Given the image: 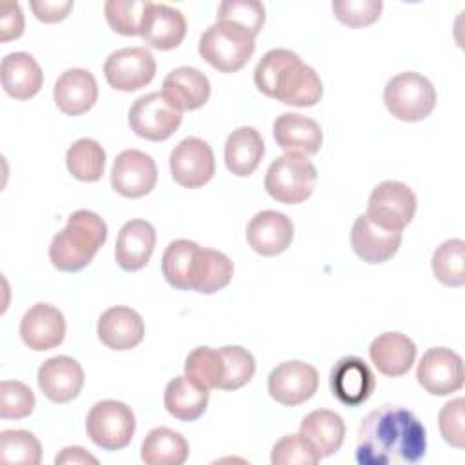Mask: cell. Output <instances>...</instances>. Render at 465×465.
<instances>
[{"mask_svg": "<svg viewBox=\"0 0 465 465\" xmlns=\"http://www.w3.org/2000/svg\"><path fill=\"white\" fill-rule=\"evenodd\" d=\"M427 452V430L416 414L385 403L371 411L358 427L354 458L360 465H409Z\"/></svg>", "mask_w": 465, "mask_h": 465, "instance_id": "cell-1", "label": "cell"}, {"mask_svg": "<svg viewBox=\"0 0 465 465\" xmlns=\"http://www.w3.org/2000/svg\"><path fill=\"white\" fill-rule=\"evenodd\" d=\"M260 93L292 107L316 105L323 94L318 73L294 51L276 47L267 51L254 67Z\"/></svg>", "mask_w": 465, "mask_h": 465, "instance_id": "cell-2", "label": "cell"}, {"mask_svg": "<svg viewBox=\"0 0 465 465\" xmlns=\"http://www.w3.org/2000/svg\"><path fill=\"white\" fill-rule=\"evenodd\" d=\"M105 240V222L89 209H78L67 218L65 227L53 236L49 245V260L58 271H80L93 262Z\"/></svg>", "mask_w": 465, "mask_h": 465, "instance_id": "cell-3", "label": "cell"}, {"mask_svg": "<svg viewBox=\"0 0 465 465\" xmlns=\"http://www.w3.org/2000/svg\"><path fill=\"white\" fill-rule=\"evenodd\" d=\"M254 38L245 27L234 22L216 20L202 33L198 53L216 71L236 73L252 56Z\"/></svg>", "mask_w": 465, "mask_h": 465, "instance_id": "cell-4", "label": "cell"}, {"mask_svg": "<svg viewBox=\"0 0 465 465\" xmlns=\"http://www.w3.org/2000/svg\"><path fill=\"white\" fill-rule=\"evenodd\" d=\"M316 180L318 171L307 156L285 153L271 162L263 185L267 194L276 202L296 205L314 193Z\"/></svg>", "mask_w": 465, "mask_h": 465, "instance_id": "cell-5", "label": "cell"}, {"mask_svg": "<svg viewBox=\"0 0 465 465\" xmlns=\"http://www.w3.org/2000/svg\"><path fill=\"white\" fill-rule=\"evenodd\" d=\"M438 102L434 85L427 76L416 71L394 74L383 89L387 111L401 122H420L427 118Z\"/></svg>", "mask_w": 465, "mask_h": 465, "instance_id": "cell-6", "label": "cell"}, {"mask_svg": "<svg viewBox=\"0 0 465 465\" xmlns=\"http://www.w3.org/2000/svg\"><path fill=\"white\" fill-rule=\"evenodd\" d=\"M136 420L133 409L118 400H102L94 403L85 418L89 440L104 450H120L134 436Z\"/></svg>", "mask_w": 465, "mask_h": 465, "instance_id": "cell-7", "label": "cell"}, {"mask_svg": "<svg viewBox=\"0 0 465 465\" xmlns=\"http://www.w3.org/2000/svg\"><path fill=\"white\" fill-rule=\"evenodd\" d=\"M416 207V194L407 183L385 180L371 191L365 214L378 227L401 232L412 222Z\"/></svg>", "mask_w": 465, "mask_h": 465, "instance_id": "cell-8", "label": "cell"}, {"mask_svg": "<svg viewBox=\"0 0 465 465\" xmlns=\"http://www.w3.org/2000/svg\"><path fill=\"white\" fill-rule=\"evenodd\" d=\"M156 73V60L145 47H122L113 51L105 64L104 74L107 84L124 93L145 87Z\"/></svg>", "mask_w": 465, "mask_h": 465, "instance_id": "cell-9", "label": "cell"}, {"mask_svg": "<svg viewBox=\"0 0 465 465\" xmlns=\"http://www.w3.org/2000/svg\"><path fill=\"white\" fill-rule=\"evenodd\" d=\"M182 124V113L176 111L162 93H149L136 98L129 109V125L134 134L151 140H167Z\"/></svg>", "mask_w": 465, "mask_h": 465, "instance_id": "cell-10", "label": "cell"}, {"mask_svg": "<svg viewBox=\"0 0 465 465\" xmlns=\"http://www.w3.org/2000/svg\"><path fill=\"white\" fill-rule=\"evenodd\" d=\"M416 380L429 394L434 396L458 392L465 381L463 360L452 349L432 347L421 356L416 367Z\"/></svg>", "mask_w": 465, "mask_h": 465, "instance_id": "cell-11", "label": "cell"}, {"mask_svg": "<svg viewBox=\"0 0 465 465\" xmlns=\"http://www.w3.org/2000/svg\"><path fill=\"white\" fill-rule=\"evenodd\" d=\"M169 169L173 180L185 189L205 185L214 176L216 169L211 145L196 136L183 138L171 151Z\"/></svg>", "mask_w": 465, "mask_h": 465, "instance_id": "cell-12", "label": "cell"}, {"mask_svg": "<svg viewBox=\"0 0 465 465\" xmlns=\"http://www.w3.org/2000/svg\"><path fill=\"white\" fill-rule=\"evenodd\" d=\"M318 371L305 361L291 360L278 363L267 378V391L282 405L296 407L305 403L318 391Z\"/></svg>", "mask_w": 465, "mask_h": 465, "instance_id": "cell-13", "label": "cell"}, {"mask_svg": "<svg viewBox=\"0 0 465 465\" xmlns=\"http://www.w3.org/2000/svg\"><path fill=\"white\" fill-rule=\"evenodd\" d=\"M158 180L154 160L138 149H125L116 154L111 167V185L125 198L149 194Z\"/></svg>", "mask_w": 465, "mask_h": 465, "instance_id": "cell-14", "label": "cell"}, {"mask_svg": "<svg viewBox=\"0 0 465 465\" xmlns=\"http://www.w3.org/2000/svg\"><path fill=\"white\" fill-rule=\"evenodd\" d=\"M376 387V378L371 367L358 356L340 358L331 371L332 396L347 405L358 407L365 403Z\"/></svg>", "mask_w": 465, "mask_h": 465, "instance_id": "cell-15", "label": "cell"}, {"mask_svg": "<svg viewBox=\"0 0 465 465\" xmlns=\"http://www.w3.org/2000/svg\"><path fill=\"white\" fill-rule=\"evenodd\" d=\"M185 33L187 22L180 9L149 0L140 29V36L147 45L160 51H169L182 44Z\"/></svg>", "mask_w": 465, "mask_h": 465, "instance_id": "cell-16", "label": "cell"}, {"mask_svg": "<svg viewBox=\"0 0 465 465\" xmlns=\"http://www.w3.org/2000/svg\"><path fill=\"white\" fill-rule=\"evenodd\" d=\"M20 336L33 351L54 349L65 338V318L51 303H35L20 320Z\"/></svg>", "mask_w": 465, "mask_h": 465, "instance_id": "cell-17", "label": "cell"}, {"mask_svg": "<svg viewBox=\"0 0 465 465\" xmlns=\"http://www.w3.org/2000/svg\"><path fill=\"white\" fill-rule=\"evenodd\" d=\"M36 380L45 398L54 403H67L80 394L85 374L74 358L54 356L40 365Z\"/></svg>", "mask_w": 465, "mask_h": 465, "instance_id": "cell-18", "label": "cell"}, {"mask_svg": "<svg viewBox=\"0 0 465 465\" xmlns=\"http://www.w3.org/2000/svg\"><path fill=\"white\" fill-rule=\"evenodd\" d=\"M245 236L251 249L258 254L276 256L291 245L294 238V225L283 213L265 209L251 218Z\"/></svg>", "mask_w": 465, "mask_h": 465, "instance_id": "cell-19", "label": "cell"}, {"mask_svg": "<svg viewBox=\"0 0 465 465\" xmlns=\"http://www.w3.org/2000/svg\"><path fill=\"white\" fill-rule=\"evenodd\" d=\"M162 96L180 113L194 111L207 104L211 96V84L200 69L182 65L163 78Z\"/></svg>", "mask_w": 465, "mask_h": 465, "instance_id": "cell-20", "label": "cell"}, {"mask_svg": "<svg viewBox=\"0 0 465 465\" xmlns=\"http://www.w3.org/2000/svg\"><path fill=\"white\" fill-rule=\"evenodd\" d=\"M100 341L113 351H129L142 343L145 325L142 316L125 305H114L105 309L96 325Z\"/></svg>", "mask_w": 465, "mask_h": 465, "instance_id": "cell-21", "label": "cell"}, {"mask_svg": "<svg viewBox=\"0 0 465 465\" xmlns=\"http://www.w3.org/2000/svg\"><path fill=\"white\" fill-rule=\"evenodd\" d=\"M272 136L285 153L316 154L323 142L322 127L316 120L300 113H282L272 124Z\"/></svg>", "mask_w": 465, "mask_h": 465, "instance_id": "cell-22", "label": "cell"}, {"mask_svg": "<svg viewBox=\"0 0 465 465\" xmlns=\"http://www.w3.org/2000/svg\"><path fill=\"white\" fill-rule=\"evenodd\" d=\"M53 98L56 107L69 116L87 113L98 100V85L94 76L82 67L64 71L54 82Z\"/></svg>", "mask_w": 465, "mask_h": 465, "instance_id": "cell-23", "label": "cell"}, {"mask_svg": "<svg viewBox=\"0 0 465 465\" xmlns=\"http://www.w3.org/2000/svg\"><path fill=\"white\" fill-rule=\"evenodd\" d=\"M156 245L154 227L142 218L129 220L122 225L116 245L114 260L124 271H140L147 265Z\"/></svg>", "mask_w": 465, "mask_h": 465, "instance_id": "cell-24", "label": "cell"}, {"mask_svg": "<svg viewBox=\"0 0 465 465\" xmlns=\"http://www.w3.org/2000/svg\"><path fill=\"white\" fill-rule=\"evenodd\" d=\"M369 358L380 374L400 378L414 365L416 345L407 334L383 332L371 341Z\"/></svg>", "mask_w": 465, "mask_h": 465, "instance_id": "cell-25", "label": "cell"}, {"mask_svg": "<svg viewBox=\"0 0 465 465\" xmlns=\"http://www.w3.org/2000/svg\"><path fill=\"white\" fill-rule=\"evenodd\" d=\"M351 245L363 262L383 263L398 252L401 232L381 229L367 214H360L351 229Z\"/></svg>", "mask_w": 465, "mask_h": 465, "instance_id": "cell-26", "label": "cell"}, {"mask_svg": "<svg viewBox=\"0 0 465 465\" xmlns=\"http://www.w3.org/2000/svg\"><path fill=\"white\" fill-rule=\"evenodd\" d=\"M0 78L4 91L16 100L33 98L44 84V73L33 54L15 51L2 58Z\"/></svg>", "mask_w": 465, "mask_h": 465, "instance_id": "cell-27", "label": "cell"}, {"mask_svg": "<svg viewBox=\"0 0 465 465\" xmlns=\"http://www.w3.org/2000/svg\"><path fill=\"white\" fill-rule=\"evenodd\" d=\"M265 153L262 134L249 125L234 129L225 140V165L240 178H245L256 171Z\"/></svg>", "mask_w": 465, "mask_h": 465, "instance_id": "cell-28", "label": "cell"}, {"mask_svg": "<svg viewBox=\"0 0 465 465\" xmlns=\"http://www.w3.org/2000/svg\"><path fill=\"white\" fill-rule=\"evenodd\" d=\"M209 403V389L187 374L173 378L163 391V405L171 416L182 421L198 420Z\"/></svg>", "mask_w": 465, "mask_h": 465, "instance_id": "cell-29", "label": "cell"}, {"mask_svg": "<svg viewBox=\"0 0 465 465\" xmlns=\"http://www.w3.org/2000/svg\"><path fill=\"white\" fill-rule=\"evenodd\" d=\"M300 434L318 450L322 458H327L340 450L345 438V423L334 411L316 409L303 416Z\"/></svg>", "mask_w": 465, "mask_h": 465, "instance_id": "cell-30", "label": "cell"}, {"mask_svg": "<svg viewBox=\"0 0 465 465\" xmlns=\"http://www.w3.org/2000/svg\"><path fill=\"white\" fill-rule=\"evenodd\" d=\"M140 450L147 465H182L189 456V443L169 427H154L143 438Z\"/></svg>", "mask_w": 465, "mask_h": 465, "instance_id": "cell-31", "label": "cell"}, {"mask_svg": "<svg viewBox=\"0 0 465 465\" xmlns=\"http://www.w3.org/2000/svg\"><path fill=\"white\" fill-rule=\"evenodd\" d=\"M65 165L73 178L80 182H96L105 169V151L96 140L80 138L69 145Z\"/></svg>", "mask_w": 465, "mask_h": 465, "instance_id": "cell-32", "label": "cell"}, {"mask_svg": "<svg viewBox=\"0 0 465 465\" xmlns=\"http://www.w3.org/2000/svg\"><path fill=\"white\" fill-rule=\"evenodd\" d=\"M432 272L447 287H461L465 283V242L461 238L445 240L432 252Z\"/></svg>", "mask_w": 465, "mask_h": 465, "instance_id": "cell-33", "label": "cell"}, {"mask_svg": "<svg viewBox=\"0 0 465 465\" xmlns=\"http://www.w3.org/2000/svg\"><path fill=\"white\" fill-rule=\"evenodd\" d=\"M198 243L191 240H173L162 254V274L169 285L180 291H189V274Z\"/></svg>", "mask_w": 465, "mask_h": 465, "instance_id": "cell-34", "label": "cell"}, {"mask_svg": "<svg viewBox=\"0 0 465 465\" xmlns=\"http://www.w3.org/2000/svg\"><path fill=\"white\" fill-rule=\"evenodd\" d=\"M183 371L189 378H193L205 389H220L225 374V361L222 351L213 347L193 349L185 358Z\"/></svg>", "mask_w": 465, "mask_h": 465, "instance_id": "cell-35", "label": "cell"}, {"mask_svg": "<svg viewBox=\"0 0 465 465\" xmlns=\"http://www.w3.org/2000/svg\"><path fill=\"white\" fill-rule=\"evenodd\" d=\"M42 445L38 438L24 429H7L0 432V461L18 465H38Z\"/></svg>", "mask_w": 465, "mask_h": 465, "instance_id": "cell-36", "label": "cell"}, {"mask_svg": "<svg viewBox=\"0 0 465 465\" xmlns=\"http://www.w3.org/2000/svg\"><path fill=\"white\" fill-rule=\"evenodd\" d=\"M149 0H107L104 5L109 27L124 36L140 35Z\"/></svg>", "mask_w": 465, "mask_h": 465, "instance_id": "cell-37", "label": "cell"}, {"mask_svg": "<svg viewBox=\"0 0 465 465\" xmlns=\"http://www.w3.org/2000/svg\"><path fill=\"white\" fill-rule=\"evenodd\" d=\"M223 361H225V374L222 381V391H236L247 385L256 371L254 356L240 347V345H225L220 347Z\"/></svg>", "mask_w": 465, "mask_h": 465, "instance_id": "cell-38", "label": "cell"}, {"mask_svg": "<svg viewBox=\"0 0 465 465\" xmlns=\"http://www.w3.org/2000/svg\"><path fill=\"white\" fill-rule=\"evenodd\" d=\"M216 20L234 22L256 36L265 22V7L258 0H223L218 5Z\"/></svg>", "mask_w": 465, "mask_h": 465, "instance_id": "cell-39", "label": "cell"}, {"mask_svg": "<svg viewBox=\"0 0 465 465\" xmlns=\"http://www.w3.org/2000/svg\"><path fill=\"white\" fill-rule=\"evenodd\" d=\"M320 460L318 450L300 432L280 438L271 452L272 465H314Z\"/></svg>", "mask_w": 465, "mask_h": 465, "instance_id": "cell-40", "label": "cell"}, {"mask_svg": "<svg viewBox=\"0 0 465 465\" xmlns=\"http://www.w3.org/2000/svg\"><path fill=\"white\" fill-rule=\"evenodd\" d=\"M35 394L33 391L16 380H4L0 383V418L20 420L33 412Z\"/></svg>", "mask_w": 465, "mask_h": 465, "instance_id": "cell-41", "label": "cell"}, {"mask_svg": "<svg viewBox=\"0 0 465 465\" xmlns=\"http://www.w3.org/2000/svg\"><path fill=\"white\" fill-rule=\"evenodd\" d=\"M334 16L349 27H365L374 24L383 9L381 0H334L331 4Z\"/></svg>", "mask_w": 465, "mask_h": 465, "instance_id": "cell-42", "label": "cell"}, {"mask_svg": "<svg viewBox=\"0 0 465 465\" xmlns=\"http://www.w3.org/2000/svg\"><path fill=\"white\" fill-rule=\"evenodd\" d=\"M438 427L443 440L456 447H465V400L454 398L447 401L438 414Z\"/></svg>", "mask_w": 465, "mask_h": 465, "instance_id": "cell-43", "label": "cell"}, {"mask_svg": "<svg viewBox=\"0 0 465 465\" xmlns=\"http://www.w3.org/2000/svg\"><path fill=\"white\" fill-rule=\"evenodd\" d=\"M24 33V13L18 2H0V40L9 42Z\"/></svg>", "mask_w": 465, "mask_h": 465, "instance_id": "cell-44", "label": "cell"}, {"mask_svg": "<svg viewBox=\"0 0 465 465\" xmlns=\"http://www.w3.org/2000/svg\"><path fill=\"white\" fill-rule=\"evenodd\" d=\"M29 5L35 16L45 24H54L64 20L73 9L71 0H64V2L62 0H31Z\"/></svg>", "mask_w": 465, "mask_h": 465, "instance_id": "cell-45", "label": "cell"}, {"mask_svg": "<svg viewBox=\"0 0 465 465\" xmlns=\"http://www.w3.org/2000/svg\"><path fill=\"white\" fill-rule=\"evenodd\" d=\"M54 463L56 465H85V463H93L96 465L98 463V458H94L93 454H89L85 449L78 447V445H71V447H64L56 456H54Z\"/></svg>", "mask_w": 465, "mask_h": 465, "instance_id": "cell-46", "label": "cell"}]
</instances>
